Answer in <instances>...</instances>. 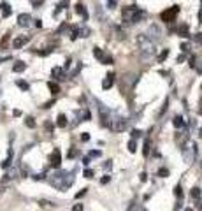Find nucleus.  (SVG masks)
I'll return each mask as SVG.
<instances>
[{"label": "nucleus", "instance_id": "obj_1", "mask_svg": "<svg viewBox=\"0 0 202 211\" xmlns=\"http://www.w3.org/2000/svg\"><path fill=\"white\" fill-rule=\"evenodd\" d=\"M49 183L58 190H67L74 183V173H67V171H56L55 174L49 176Z\"/></svg>", "mask_w": 202, "mask_h": 211}, {"label": "nucleus", "instance_id": "obj_2", "mask_svg": "<svg viewBox=\"0 0 202 211\" xmlns=\"http://www.w3.org/2000/svg\"><path fill=\"white\" fill-rule=\"evenodd\" d=\"M137 42H139V46H141V51H142V58H148V56H153L155 55V46L153 42H149V39L146 37V35H139L137 37Z\"/></svg>", "mask_w": 202, "mask_h": 211}, {"label": "nucleus", "instance_id": "obj_3", "mask_svg": "<svg viewBox=\"0 0 202 211\" xmlns=\"http://www.w3.org/2000/svg\"><path fill=\"white\" fill-rule=\"evenodd\" d=\"M178 12H179V6H172L170 9L162 12V20L165 23H172L176 20V16H178Z\"/></svg>", "mask_w": 202, "mask_h": 211}, {"label": "nucleus", "instance_id": "obj_4", "mask_svg": "<svg viewBox=\"0 0 202 211\" xmlns=\"http://www.w3.org/2000/svg\"><path fill=\"white\" fill-rule=\"evenodd\" d=\"M146 18H148V12H146V11L137 9V11L132 12V16L128 18V21H132V23H141L142 20H146Z\"/></svg>", "mask_w": 202, "mask_h": 211}, {"label": "nucleus", "instance_id": "obj_5", "mask_svg": "<svg viewBox=\"0 0 202 211\" xmlns=\"http://www.w3.org/2000/svg\"><path fill=\"white\" fill-rule=\"evenodd\" d=\"M60 164H62V155H60V150L56 148V150H53V153H51V165L58 169Z\"/></svg>", "mask_w": 202, "mask_h": 211}, {"label": "nucleus", "instance_id": "obj_6", "mask_svg": "<svg viewBox=\"0 0 202 211\" xmlns=\"http://www.w3.org/2000/svg\"><path fill=\"white\" fill-rule=\"evenodd\" d=\"M30 21H32L30 14H19V16H18V25H19V27H28Z\"/></svg>", "mask_w": 202, "mask_h": 211}, {"label": "nucleus", "instance_id": "obj_7", "mask_svg": "<svg viewBox=\"0 0 202 211\" xmlns=\"http://www.w3.org/2000/svg\"><path fill=\"white\" fill-rule=\"evenodd\" d=\"M51 76L60 81V79H65V72H63V69H60V67H55V69L51 70Z\"/></svg>", "mask_w": 202, "mask_h": 211}, {"label": "nucleus", "instance_id": "obj_8", "mask_svg": "<svg viewBox=\"0 0 202 211\" xmlns=\"http://www.w3.org/2000/svg\"><path fill=\"white\" fill-rule=\"evenodd\" d=\"M148 33H149V37H155V39H158L160 35H162V32H160V28L157 27V25H151L149 30H148ZM149 37H148V39H149Z\"/></svg>", "mask_w": 202, "mask_h": 211}, {"label": "nucleus", "instance_id": "obj_9", "mask_svg": "<svg viewBox=\"0 0 202 211\" xmlns=\"http://www.w3.org/2000/svg\"><path fill=\"white\" fill-rule=\"evenodd\" d=\"M27 42H28V37H16V39H14V42H12V46H14L16 49H19L21 46H25Z\"/></svg>", "mask_w": 202, "mask_h": 211}, {"label": "nucleus", "instance_id": "obj_10", "mask_svg": "<svg viewBox=\"0 0 202 211\" xmlns=\"http://www.w3.org/2000/svg\"><path fill=\"white\" fill-rule=\"evenodd\" d=\"M113 81H114V74H109V76H107L104 81H102V88H104V90L111 88V86H113Z\"/></svg>", "mask_w": 202, "mask_h": 211}, {"label": "nucleus", "instance_id": "obj_11", "mask_svg": "<svg viewBox=\"0 0 202 211\" xmlns=\"http://www.w3.org/2000/svg\"><path fill=\"white\" fill-rule=\"evenodd\" d=\"M76 11H77V14H81V16H83V20H88V12H86V9H84L83 4H77Z\"/></svg>", "mask_w": 202, "mask_h": 211}, {"label": "nucleus", "instance_id": "obj_12", "mask_svg": "<svg viewBox=\"0 0 202 211\" xmlns=\"http://www.w3.org/2000/svg\"><path fill=\"white\" fill-rule=\"evenodd\" d=\"M172 123H174L176 129H183V127H185V120H183V116H174V121H172Z\"/></svg>", "mask_w": 202, "mask_h": 211}, {"label": "nucleus", "instance_id": "obj_13", "mask_svg": "<svg viewBox=\"0 0 202 211\" xmlns=\"http://www.w3.org/2000/svg\"><path fill=\"white\" fill-rule=\"evenodd\" d=\"M11 160H12V150H9V153H7V158H6L2 164H0V165H2L4 169H7L9 165H11Z\"/></svg>", "mask_w": 202, "mask_h": 211}, {"label": "nucleus", "instance_id": "obj_14", "mask_svg": "<svg viewBox=\"0 0 202 211\" xmlns=\"http://www.w3.org/2000/svg\"><path fill=\"white\" fill-rule=\"evenodd\" d=\"M48 88L51 90V93H53V95H56V93H60V86H58L56 83H53V81H49V83H48Z\"/></svg>", "mask_w": 202, "mask_h": 211}, {"label": "nucleus", "instance_id": "obj_15", "mask_svg": "<svg viewBox=\"0 0 202 211\" xmlns=\"http://www.w3.org/2000/svg\"><path fill=\"white\" fill-rule=\"evenodd\" d=\"M25 69H27V65L23 64V62H16V64L12 65V70H14V72H23Z\"/></svg>", "mask_w": 202, "mask_h": 211}, {"label": "nucleus", "instance_id": "obj_16", "mask_svg": "<svg viewBox=\"0 0 202 211\" xmlns=\"http://www.w3.org/2000/svg\"><path fill=\"white\" fill-rule=\"evenodd\" d=\"M56 125H58L60 129L67 127V116H65V114H58V121H56Z\"/></svg>", "mask_w": 202, "mask_h": 211}, {"label": "nucleus", "instance_id": "obj_17", "mask_svg": "<svg viewBox=\"0 0 202 211\" xmlns=\"http://www.w3.org/2000/svg\"><path fill=\"white\" fill-rule=\"evenodd\" d=\"M93 55H95V58H98L100 62H104L105 55L102 53V49H100V48H93Z\"/></svg>", "mask_w": 202, "mask_h": 211}, {"label": "nucleus", "instance_id": "obj_18", "mask_svg": "<svg viewBox=\"0 0 202 211\" xmlns=\"http://www.w3.org/2000/svg\"><path fill=\"white\" fill-rule=\"evenodd\" d=\"M0 7H2V14H4V18H7L9 14H11V6H9L7 2H4Z\"/></svg>", "mask_w": 202, "mask_h": 211}, {"label": "nucleus", "instance_id": "obj_19", "mask_svg": "<svg viewBox=\"0 0 202 211\" xmlns=\"http://www.w3.org/2000/svg\"><path fill=\"white\" fill-rule=\"evenodd\" d=\"M135 150H137V141L135 139H130V141H128V152L135 153Z\"/></svg>", "mask_w": 202, "mask_h": 211}, {"label": "nucleus", "instance_id": "obj_20", "mask_svg": "<svg viewBox=\"0 0 202 211\" xmlns=\"http://www.w3.org/2000/svg\"><path fill=\"white\" fill-rule=\"evenodd\" d=\"M128 211H144V208H142L141 204H137V202H132V204L128 206Z\"/></svg>", "mask_w": 202, "mask_h": 211}, {"label": "nucleus", "instance_id": "obj_21", "mask_svg": "<svg viewBox=\"0 0 202 211\" xmlns=\"http://www.w3.org/2000/svg\"><path fill=\"white\" fill-rule=\"evenodd\" d=\"M200 195H202V192H200V188H199V187L191 188V197H193V199H200Z\"/></svg>", "mask_w": 202, "mask_h": 211}, {"label": "nucleus", "instance_id": "obj_22", "mask_svg": "<svg viewBox=\"0 0 202 211\" xmlns=\"http://www.w3.org/2000/svg\"><path fill=\"white\" fill-rule=\"evenodd\" d=\"M167 56H169V49H164V51H162V53L158 55V64H162V62H164V60L167 58Z\"/></svg>", "mask_w": 202, "mask_h": 211}, {"label": "nucleus", "instance_id": "obj_23", "mask_svg": "<svg viewBox=\"0 0 202 211\" xmlns=\"http://www.w3.org/2000/svg\"><path fill=\"white\" fill-rule=\"evenodd\" d=\"M174 195L178 197V199H181V197H183V190H181L179 185H176V188H174Z\"/></svg>", "mask_w": 202, "mask_h": 211}, {"label": "nucleus", "instance_id": "obj_24", "mask_svg": "<svg viewBox=\"0 0 202 211\" xmlns=\"http://www.w3.org/2000/svg\"><path fill=\"white\" fill-rule=\"evenodd\" d=\"M79 35L81 37H88L90 35V28H79Z\"/></svg>", "mask_w": 202, "mask_h": 211}, {"label": "nucleus", "instance_id": "obj_25", "mask_svg": "<svg viewBox=\"0 0 202 211\" xmlns=\"http://www.w3.org/2000/svg\"><path fill=\"white\" fill-rule=\"evenodd\" d=\"M25 123H27V127H30V129H33V127H35V121H33V118H32V116H28Z\"/></svg>", "mask_w": 202, "mask_h": 211}, {"label": "nucleus", "instance_id": "obj_26", "mask_svg": "<svg viewBox=\"0 0 202 211\" xmlns=\"http://www.w3.org/2000/svg\"><path fill=\"white\" fill-rule=\"evenodd\" d=\"M16 85L21 88V90H25V92L28 90V83H25V81H16Z\"/></svg>", "mask_w": 202, "mask_h": 211}, {"label": "nucleus", "instance_id": "obj_27", "mask_svg": "<svg viewBox=\"0 0 202 211\" xmlns=\"http://www.w3.org/2000/svg\"><path fill=\"white\" fill-rule=\"evenodd\" d=\"M142 135V132L141 130H137V129H134L132 130V139H137V137H141Z\"/></svg>", "mask_w": 202, "mask_h": 211}, {"label": "nucleus", "instance_id": "obj_28", "mask_svg": "<svg viewBox=\"0 0 202 211\" xmlns=\"http://www.w3.org/2000/svg\"><path fill=\"white\" fill-rule=\"evenodd\" d=\"M193 41H195V42H199V44H202V32L195 33V35H193Z\"/></svg>", "mask_w": 202, "mask_h": 211}, {"label": "nucleus", "instance_id": "obj_29", "mask_svg": "<svg viewBox=\"0 0 202 211\" xmlns=\"http://www.w3.org/2000/svg\"><path fill=\"white\" fill-rule=\"evenodd\" d=\"M83 174H84V178H92L93 171H92V169H84V173H83Z\"/></svg>", "mask_w": 202, "mask_h": 211}, {"label": "nucleus", "instance_id": "obj_30", "mask_svg": "<svg viewBox=\"0 0 202 211\" xmlns=\"http://www.w3.org/2000/svg\"><path fill=\"white\" fill-rule=\"evenodd\" d=\"M100 155H102V153L98 152V150H92V152H90V158L92 157H100Z\"/></svg>", "mask_w": 202, "mask_h": 211}, {"label": "nucleus", "instance_id": "obj_31", "mask_svg": "<svg viewBox=\"0 0 202 211\" xmlns=\"http://www.w3.org/2000/svg\"><path fill=\"white\" fill-rule=\"evenodd\" d=\"M167 174H169V171H167V169H160V171H158V176H162V178H165Z\"/></svg>", "mask_w": 202, "mask_h": 211}, {"label": "nucleus", "instance_id": "obj_32", "mask_svg": "<svg viewBox=\"0 0 202 211\" xmlns=\"http://www.w3.org/2000/svg\"><path fill=\"white\" fill-rule=\"evenodd\" d=\"M109 181H111V176H109V174H107V176H104V178L100 179V183H102V185H105V183H109Z\"/></svg>", "mask_w": 202, "mask_h": 211}, {"label": "nucleus", "instance_id": "obj_33", "mask_svg": "<svg viewBox=\"0 0 202 211\" xmlns=\"http://www.w3.org/2000/svg\"><path fill=\"white\" fill-rule=\"evenodd\" d=\"M148 153H149V141L144 143V155H148Z\"/></svg>", "mask_w": 202, "mask_h": 211}, {"label": "nucleus", "instance_id": "obj_34", "mask_svg": "<svg viewBox=\"0 0 202 211\" xmlns=\"http://www.w3.org/2000/svg\"><path fill=\"white\" fill-rule=\"evenodd\" d=\"M107 7H109V9H114V7H116V2H114V0H109V2H107Z\"/></svg>", "mask_w": 202, "mask_h": 211}, {"label": "nucleus", "instance_id": "obj_35", "mask_svg": "<svg viewBox=\"0 0 202 211\" xmlns=\"http://www.w3.org/2000/svg\"><path fill=\"white\" fill-rule=\"evenodd\" d=\"M77 155V150H71V152H69V158H74Z\"/></svg>", "mask_w": 202, "mask_h": 211}, {"label": "nucleus", "instance_id": "obj_36", "mask_svg": "<svg viewBox=\"0 0 202 211\" xmlns=\"http://www.w3.org/2000/svg\"><path fill=\"white\" fill-rule=\"evenodd\" d=\"M83 118H84V121H88V120L92 118V114H90V111H84V116H83Z\"/></svg>", "mask_w": 202, "mask_h": 211}, {"label": "nucleus", "instance_id": "obj_37", "mask_svg": "<svg viewBox=\"0 0 202 211\" xmlns=\"http://www.w3.org/2000/svg\"><path fill=\"white\" fill-rule=\"evenodd\" d=\"M111 165H113V164H111V160H107V162L104 164V169H105V171H109V169H111Z\"/></svg>", "mask_w": 202, "mask_h": 211}, {"label": "nucleus", "instance_id": "obj_38", "mask_svg": "<svg viewBox=\"0 0 202 211\" xmlns=\"http://www.w3.org/2000/svg\"><path fill=\"white\" fill-rule=\"evenodd\" d=\"M72 211H83V206H81V204H76Z\"/></svg>", "mask_w": 202, "mask_h": 211}, {"label": "nucleus", "instance_id": "obj_39", "mask_svg": "<svg viewBox=\"0 0 202 211\" xmlns=\"http://www.w3.org/2000/svg\"><path fill=\"white\" fill-rule=\"evenodd\" d=\"M44 127H46V129H48V130H53V125L49 123V121H46V125H44Z\"/></svg>", "mask_w": 202, "mask_h": 211}, {"label": "nucleus", "instance_id": "obj_40", "mask_svg": "<svg viewBox=\"0 0 202 211\" xmlns=\"http://www.w3.org/2000/svg\"><path fill=\"white\" fill-rule=\"evenodd\" d=\"M81 139H83V141H88V139H90V135H88V134H86V132H84V134H83V135H81Z\"/></svg>", "mask_w": 202, "mask_h": 211}, {"label": "nucleus", "instance_id": "obj_41", "mask_svg": "<svg viewBox=\"0 0 202 211\" xmlns=\"http://www.w3.org/2000/svg\"><path fill=\"white\" fill-rule=\"evenodd\" d=\"M83 164H84V165H88V164H90V157H84V158H83Z\"/></svg>", "mask_w": 202, "mask_h": 211}, {"label": "nucleus", "instance_id": "obj_42", "mask_svg": "<svg viewBox=\"0 0 202 211\" xmlns=\"http://www.w3.org/2000/svg\"><path fill=\"white\" fill-rule=\"evenodd\" d=\"M146 179H148V174L142 173V174H141V181H146Z\"/></svg>", "mask_w": 202, "mask_h": 211}, {"label": "nucleus", "instance_id": "obj_43", "mask_svg": "<svg viewBox=\"0 0 202 211\" xmlns=\"http://www.w3.org/2000/svg\"><path fill=\"white\" fill-rule=\"evenodd\" d=\"M84 194H86V190H83V192H79V194L76 195V199H79V197H83V195H84Z\"/></svg>", "mask_w": 202, "mask_h": 211}, {"label": "nucleus", "instance_id": "obj_44", "mask_svg": "<svg viewBox=\"0 0 202 211\" xmlns=\"http://www.w3.org/2000/svg\"><path fill=\"white\" fill-rule=\"evenodd\" d=\"M35 27H37V28H41V27H42V23H41V20H35Z\"/></svg>", "mask_w": 202, "mask_h": 211}, {"label": "nucleus", "instance_id": "obj_45", "mask_svg": "<svg viewBox=\"0 0 202 211\" xmlns=\"http://www.w3.org/2000/svg\"><path fill=\"white\" fill-rule=\"evenodd\" d=\"M53 104H55V100H51V102H48V104H44V108H51V106H53Z\"/></svg>", "mask_w": 202, "mask_h": 211}, {"label": "nucleus", "instance_id": "obj_46", "mask_svg": "<svg viewBox=\"0 0 202 211\" xmlns=\"http://www.w3.org/2000/svg\"><path fill=\"white\" fill-rule=\"evenodd\" d=\"M32 6L33 7H39V6H42V2H32Z\"/></svg>", "mask_w": 202, "mask_h": 211}, {"label": "nucleus", "instance_id": "obj_47", "mask_svg": "<svg viewBox=\"0 0 202 211\" xmlns=\"http://www.w3.org/2000/svg\"><path fill=\"white\" fill-rule=\"evenodd\" d=\"M181 49H183V51H186V49H188V44H186V42L181 44Z\"/></svg>", "mask_w": 202, "mask_h": 211}, {"label": "nucleus", "instance_id": "obj_48", "mask_svg": "<svg viewBox=\"0 0 202 211\" xmlns=\"http://www.w3.org/2000/svg\"><path fill=\"white\" fill-rule=\"evenodd\" d=\"M199 23H202V9L199 11Z\"/></svg>", "mask_w": 202, "mask_h": 211}, {"label": "nucleus", "instance_id": "obj_49", "mask_svg": "<svg viewBox=\"0 0 202 211\" xmlns=\"http://www.w3.org/2000/svg\"><path fill=\"white\" fill-rule=\"evenodd\" d=\"M197 208H202V197L199 199V204H197Z\"/></svg>", "mask_w": 202, "mask_h": 211}, {"label": "nucleus", "instance_id": "obj_50", "mask_svg": "<svg viewBox=\"0 0 202 211\" xmlns=\"http://www.w3.org/2000/svg\"><path fill=\"white\" fill-rule=\"evenodd\" d=\"M185 211H193V209H190V208H186V209Z\"/></svg>", "mask_w": 202, "mask_h": 211}]
</instances>
